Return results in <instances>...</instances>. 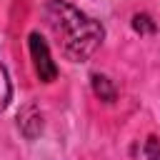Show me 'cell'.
Here are the masks:
<instances>
[{"label":"cell","mask_w":160,"mask_h":160,"mask_svg":"<svg viewBox=\"0 0 160 160\" xmlns=\"http://www.w3.org/2000/svg\"><path fill=\"white\" fill-rule=\"evenodd\" d=\"M45 20L60 42V50L75 62L88 60L100 48L102 35H105L98 20L80 12L75 5L65 0H50L45 5Z\"/></svg>","instance_id":"obj_1"},{"label":"cell","mask_w":160,"mask_h":160,"mask_svg":"<svg viewBox=\"0 0 160 160\" xmlns=\"http://www.w3.org/2000/svg\"><path fill=\"white\" fill-rule=\"evenodd\" d=\"M28 45H30V58H32V65H35L38 78H40L42 82H52V80L58 78V65H55V60L50 58L48 42L42 40L40 32H30Z\"/></svg>","instance_id":"obj_2"},{"label":"cell","mask_w":160,"mask_h":160,"mask_svg":"<svg viewBox=\"0 0 160 160\" xmlns=\"http://www.w3.org/2000/svg\"><path fill=\"white\" fill-rule=\"evenodd\" d=\"M90 80H92V92H95L100 100H105V102H112V100H115L118 90H115V85H112V80H110V78H105V75L95 72Z\"/></svg>","instance_id":"obj_3"},{"label":"cell","mask_w":160,"mask_h":160,"mask_svg":"<svg viewBox=\"0 0 160 160\" xmlns=\"http://www.w3.org/2000/svg\"><path fill=\"white\" fill-rule=\"evenodd\" d=\"M10 95H12V88H10V78H8V70L0 65V112L8 108V102H10Z\"/></svg>","instance_id":"obj_4"},{"label":"cell","mask_w":160,"mask_h":160,"mask_svg":"<svg viewBox=\"0 0 160 160\" xmlns=\"http://www.w3.org/2000/svg\"><path fill=\"white\" fill-rule=\"evenodd\" d=\"M132 28L138 30V32H155V22L150 20V15H145V12H138L135 18H132Z\"/></svg>","instance_id":"obj_5"},{"label":"cell","mask_w":160,"mask_h":160,"mask_svg":"<svg viewBox=\"0 0 160 160\" xmlns=\"http://www.w3.org/2000/svg\"><path fill=\"white\" fill-rule=\"evenodd\" d=\"M145 155H148V160H160V140L152 135V138H148V142H145Z\"/></svg>","instance_id":"obj_6"}]
</instances>
